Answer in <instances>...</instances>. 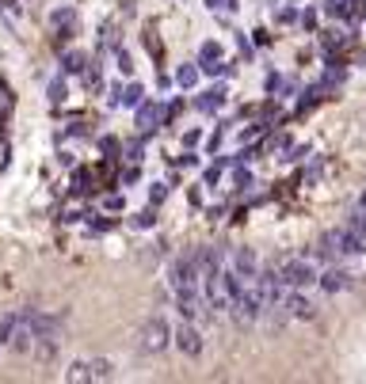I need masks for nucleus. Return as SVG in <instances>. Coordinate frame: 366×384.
Masks as SVG:
<instances>
[{
  "label": "nucleus",
  "instance_id": "f257e3e1",
  "mask_svg": "<svg viewBox=\"0 0 366 384\" xmlns=\"http://www.w3.org/2000/svg\"><path fill=\"white\" fill-rule=\"evenodd\" d=\"M172 346V328H168L165 316H149V320L142 323V350H149V354H160V350Z\"/></svg>",
  "mask_w": 366,
  "mask_h": 384
},
{
  "label": "nucleus",
  "instance_id": "f03ea898",
  "mask_svg": "<svg viewBox=\"0 0 366 384\" xmlns=\"http://www.w3.org/2000/svg\"><path fill=\"white\" fill-rule=\"evenodd\" d=\"M172 346L180 350L183 358H202V350H206V342H202V331L195 328L191 320H183L180 328L172 331Z\"/></svg>",
  "mask_w": 366,
  "mask_h": 384
},
{
  "label": "nucleus",
  "instance_id": "7ed1b4c3",
  "mask_svg": "<svg viewBox=\"0 0 366 384\" xmlns=\"http://www.w3.org/2000/svg\"><path fill=\"white\" fill-rule=\"evenodd\" d=\"M279 271H282V282H287V289H305V285L317 282V266L309 263V259H287Z\"/></svg>",
  "mask_w": 366,
  "mask_h": 384
},
{
  "label": "nucleus",
  "instance_id": "20e7f679",
  "mask_svg": "<svg viewBox=\"0 0 366 384\" xmlns=\"http://www.w3.org/2000/svg\"><path fill=\"white\" fill-rule=\"evenodd\" d=\"M199 282H202V274H199V266H195L191 255L176 259V263L168 266V285H172V293L176 289H187V285H199Z\"/></svg>",
  "mask_w": 366,
  "mask_h": 384
},
{
  "label": "nucleus",
  "instance_id": "39448f33",
  "mask_svg": "<svg viewBox=\"0 0 366 384\" xmlns=\"http://www.w3.org/2000/svg\"><path fill=\"white\" fill-rule=\"evenodd\" d=\"M351 282H355V274L347 271V266H336V263H328L321 274H317V285H321L324 293H344Z\"/></svg>",
  "mask_w": 366,
  "mask_h": 384
},
{
  "label": "nucleus",
  "instance_id": "423d86ee",
  "mask_svg": "<svg viewBox=\"0 0 366 384\" xmlns=\"http://www.w3.org/2000/svg\"><path fill=\"white\" fill-rule=\"evenodd\" d=\"M176 308H180L183 320H199V316H202V293H199V285L176 289Z\"/></svg>",
  "mask_w": 366,
  "mask_h": 384
},
{
  "label": "nucleus",
  "instance_id": "0eeeda50",
  "mask_svg": "<svg viewBox=\"0 0 366 384\" xmlns=\"http://www.w3.org/2000/svg\"><path fill=\"white\" fill-rule=\"evenodd\" d=\"M229 266L244 278V282H252V278L259 274V259H256V251H252V248H233Z\"/></svg>",
  "mask_w": 366,
  "mask_h": 384
},
{
  "label": "nucleus",
  "instance_id": "6e6552de",
  "mask_svg": "<svg viewBox=\"0 0 366 384\" xmlns=\"http://www.w3.org/2000/svg\"><path fill=\"white\" fill-rule=\"evenodd\" d=\"M282 308H287V316H294V320H313L317 316V305L305 297L302 289H290L287 301H282Z\"/></svg>",
  "mask_w": 366,
  "mask_h": 384
},
{
  "label": "nucleus",
  "instance_id": "1a4fd4ad",
  "mask_svg": "<svg viewBox=\"0 0 366 384\" xmlns=\"http://www.w3.org/2000/svg\"><path fill=\"white\" fill-rule=\"evenodd\" d=\"M317 259H321V263H336L340 259V243H336V228H332V232H324L321 240H317Z\"/></svg>",
  "mask_w": 366,
  "mask_h": 384
},
{
  "label": "nucleus",
  "instance_id": "9d476101",
  "mask_svg": "<svg viewBox=\"0 0 366 384\" xmlns=\"http://www.w3.org/2000/svg\"><path fill=\"white\" fill-rule=\"evenodd\" d=\"M160 118H165V111H160L157 103H137V126L142 129H157Z\"/></svg>",
  "mask_w": 366,
  "mask_h": 384
},
{
  "label": "nucleus",
  "instance_id": "9b49d317",
  "mask_svg": "<svg viewBox=\"0 0 366 384\" xmlns=\"http://www.w3.org/2000/svg\"><path fill=\"white\" fill-rule=\"evenodd\" d=\"M225 103V88L218 84V88H210V92H202L199 95V111H218Z\"/></svg>",
  "mask_w": 366,
  "mask_h": 384
},
{
  "label": "nucleus",
  "instance_id": "f8f14e48",
  "mask_svg": "<svg viewBox=\"0 0 366 384\" xmlns=\"http://www.w3.org/2000/svg\"><path fill=\"white\" fill-rule=\"evenodd\" d=\"M92 381H111L115 377V362H111V358H92Z\"/></svg>",
  "mask_w": 366,
  "mask_h": 384
},
{
  "label": "nucleus",
  "instance_id": "ddd939ff",
  "mask_svg": "<svg viewBox=\"0 0 366 384\" xmlns=\"http://www.w3.org/2000/svg\"><path fill=\"white\" fill-rule=\"evenodd\" d=\"M137 103H145L142 84H126V92L119 95V107H137Z\"/></svg>",
  "mask_w": 366,
  "mask_h": 384
},
{
  "label": "nucleus",
  "instance_id": "4468645a",
  "mask_svg": "<svg viewBox=\"0 0 366 384\" xmlns=\"http://www.w3.org/2000/svg\"><path fill=\"white\" fill-rule=\"evenodd\" d=\"M65 381H73V384H77V381H92V365H88V362H73L69 369H65Z\"/></svg>",
  "mask_w": 366,
  "mask_h": 384
},
{
  "label": "nucleus",
  "instance_id": "2eb2a0df",
  "mask_svg": "<svg viewBox=\"0 0 366 384\" xmlns=\"http://www.w3.org/2000/svg\"><path fill=\"white\" fill-rule=\"evenodd\" d=\"M176 84H180V88H195V84H199V69H195V65H180V69H176Z\"/></svg>",
  "mask_w": 366,
  "mask_h": 384
},
{
  "label": "nucleus",
  "instance_id": "dca6fc26",
  "mask_svg": "<svg viewBox=\"0 0 366 384\" xmlns=\"http://www.w3.org/2000/svg\"><path fill=\"white\" fill-rule=\"evenodd\" d=\"M15 323H20V316H4V320H0V346H8V342H12V331H15Z\"/></svg>",
  "mask_w": 366,
  "mask_h": 384
},
{
  "label": "nucleus",
  "instance_id": "f3484780",
  "mask_svg": "<svg viewBox=\"0 0 366 384\" xmlns=\"http://www.w3.org/2000/svg\"><path fill=\"white\" fill-rule=\"evenodd\" d=\"M199 57H202V65H214V61H222V46H218V42H202Z\"/></svg>",
  "mask_w": 366,
  "mask_h": 384
},
{
  "label": "nucleus",
  "instance_id": "a211bd4d",
  "mask_svg": "<svg viewBox=\"0 0 366 384\" xmlns=\"http://www.w3.org/2000/svg\"><path fill=\"white\" fill-rule=\"evenodd\" d=\"M80 69H84V57H80V54L65 57V72H80Z\"/></svg>",
  "mask_w": 366,
  "mask_h": 384
},
{
  "label": "nucleus",
  "instance_id": "6ab92c4d",
  "mask_svg": "<svg viewBox=\"0 0 366 384\" xmlns=\"http://www.w3.org/2000/svg\"><path fill=\"white\" fill-rule=\"evenodd\" d=\"M50 99H54V103L65 99V84H61V80H54V84H50Z\"/></svg>",
  "mask_w": 366,
  "mask_h": 384
},
{
  "label": "nucleus",
  "instance_id": "aec40b11",
  "mask_svg": "<svg viewBox=\"0 0 366 384\" xmlns=\"http://www.w3.org/2000/svg\"><path fill=\"white\" fill-rule=\"evenodd\" d=\"M210 8H225V12H233V8H237V0H206Z\"/></svg>",
  "mask_w": 366,
  "mask_h": 384
},
{
  "label": "nucleus",
  "instance_id": "412c9836",
  "mask_svg": "<svg viewBox=\"0 0 366 384\" xmlns=\"http://www.w3.org/2000/svg\"><path fill=\"white\" fill-rule=\"evenodd\" d=\"M119 69L126 72V77H130V72H134V65H130V54H119Z\"/></svg>",
  "mask_w": 366,
  "mask_h": 384
},
{
  "label": "nucleus",
  "instance_id": "4be33fe9",
  "mask_svg": "<svg viewBox=\"0 0 366 384\" xmlns=\"http://www.w3.org/2000/svg\"><path fill=\"white\" fill-rule=\"evenodd\" d=\"M302 27H317V12H302Z\"/></svg>",
  "mask_w": 366,
  "mask_h": 384
}]
</instances>
